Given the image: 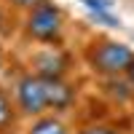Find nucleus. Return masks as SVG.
I'll list each match as a JSON object with an SVG mask.
<instances>
[{
    "label": "nucleus",
    "instance_id": "nucleus-7",
    "mask_svg": "<svg viewBox=\"0 0 134 134\" xmlns=\"http://www.w3.org/2000/svg\"><path fill=\"white\" fill-rule=\"evenodd\" d=\"M16 118H19V107L14 102L5 88H0V134H5L16 126Z\"/></svg>",
    "mask_w": 134,
    "mask_h": 134
},
{
    "label": "nucleus",
    "instance_id": "nucleus-13",
    "mask_svg": "<svg viewBox=\"0 0 134 134\" xmlns=\"http://www.w3.org/2000/svg\"><path fill=\"white\" fill-rule=\"evenodd\" d=\"M3 21H5V16H3V11H0V30H3Z\"/></svg>",
    "mask_w": 134,
    "mask_h": 134
},
{
    "label": "nucleus",
    "instance_id": "nucleus-10",
    "mask_svg": "<svg viewBox=\"0 0 134 134\" xmlns=\"http://www.w3.org/2000/svg\"><path fill=\"white\" fill-rule=\"evenodd\" d=\"M14 8H21V11H32L38 3H43V0H8Z\"/></svg>",
    "mask_w": 134,
    "mask_h": 134
},
{
    "label": "nucleus",
    "instance_id": "nucleus-11",
    "mask_svg": "<svg viewBox=\"0 0 134 134\" xmlns=\"http://www.w3.org/2000/svg\"><path fill=\"white\" fill-rule=\"evenodd\" d=\"M126 81H129V86L134 88V62L129 64V70H126Z\"/></svg>",
    "mask_w": 134,
    "mask_h": 134
},
{
    "label": "nucleus",
    "instance_id": "nucleus-3",
    "mask_svg": "<svg viewBox=\"0 0 134 134\" xmlns=\"http://www.w3.org/2000/svg\"><path fill=\"white\" fill-rule=\"evenodd\" d=\"M14 102L19 107V115L40 118L48 113V97H46V81L35 72H27L16 81L14 88Z\"/></svg>",
    "mask_w": 134,
    "mask_h": 134
},
{
    "label": "nucleus",
    "instance_id": "nucleus-2",
    "mask_svg": "<svg viewBox=\"0 0 134 134\" xmlns=\"http://www.w3.org/2000/svg\"><path fill=\"white\" fill-rule=\"evenodd\" d=\"M24 32L30 40L46 43V46H59L62 32H64V11L54 0H43L32 11H27Z\"/></svg>",
    "mask_w": 134,
    "mask_h": 134
},
{
    "label": "nucleus",
    "instance_id": "nucleus-12",
    "mask_svg": "<svg viewBox=\"0 0 134 134\" xmlns=\"http://www.w3.org/2000/svg\"><path fill=\"white\" fill-rule=\"evenodd\" d=\"M3 62H5V57H3V48H0V70H3Z\"/></svg>",
    "mask_w": 134,
    "mask_h": 134
},
{
    "label": "nucleus",
    "instance_id": "nucleus-4",
    "mask_svg": "<svg viewBox=\"0 0 134 134\" xmlns=\"http://www.w3.org/2000/svg\"><path fill=\"white\" fill-rule=\"evenodd\" d=\"M32 72L40 78H64L67 72V57L59 46H48L32 57Z\"/></svg>",
    "mask_w": 134,
    "mask_h": 134
},
{
    "label": "nucleus",
    "instance_id": "nucleus-6",
    "mask_svg": "<svg viewBox=\"0 0 134 134\" xmlns=\"http://www.w3.org/2000/svg\"><path fill=\"white\" fill-rule=\"evenodd\" d=\"M27 134H75L67 129V124L57 115H40V118H32V126L27 129Z\"/></svg>",
    "mask_w": 134,
    "mask_h": 134
},
{
    "label": "nucleus",
    "instance_id": "nucleus-5",
    "mask_svg": "<svg viewBox=\"0 0 134 134\" xmlns=\"http://www.w3.org/2000/svg\"><path fill=\"white\" fill-rule=\"evenodd\" d=\"M46 81V97H48V110H67L75 99L72 86L64 78H43Z\"/></svg>",
    "mask_w": 134,
    "mask_h": 134
},
{
    "label": "nucleus",
    "instance_id": "nucleus-8",
    "mask_svg": "<svg viewBox=\"0 0 134 134\" xmlns=\"http://www.w3.org/2000/svg\"><path fill=\"white\" fill-rule=\"evenodd\" d=\"M75 134H121L115 126H105V124H94V126H83Z\"/></svg>",
    "mask_w": 134,
    "mask_h": 134
},
{
    "label": "nucleus",
    "instance_id": "nucleus-1",
    "mask_svg": "<svg viewBox=\"0 0 134 134\" xmlns=\"http://www.w3.org/2000/svg\"><path fill=\"white\" fill-rule=\"evenodd\" d=\"M131 62H134V51L118 40H94L86 48V64L102 78L126 75Z\"/></svg>",
    "mask_w": 134,
    "mask_h": 134
},
{
    "label": "nucleus",
    "instance_id": "nucleus-9",
    "mask_svg": "<svg viewBox=\"0 0 134 134\" xmlns=\"http://www.w3.org/2000/svg\"><path fill=\"white\" fill-rule=\"evenodd\" d=\"M88 11H110L113 8V0H81Z\"/></svg>",
    "mask_w": 134,
    "mask_h": 134
}]
</instances>
